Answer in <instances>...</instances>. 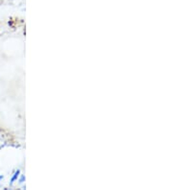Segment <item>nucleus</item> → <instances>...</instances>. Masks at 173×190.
<instances>
[{
    "label": "nucleus",
    "instance_id": "nucleus-1",
    "mask_svg": "<svg viewBox=\"0 0 173 190\" xmlns=\"http://www.w3.org/2000/svg\"><path fill=\"white\" fill-rule=\"evenodd\" d=\"M19 174H20V170L19 169H18L17 171H15V173L14 174V176L12 177V179H11V181H10V185L12 186L13 185V183L17 181L18 179H19Z\"/></svg>",
    "mask_w": 173,
    "mask_h": 190
},
{
    "label": "nucleus",
    "instance_id": "nucleus-2",
    "mask_svg": "<svg viewBox=\"0 0 173 190\" xmlns=\"http://www.w3.org/2000/svg\"><path fill=\"white\" fill-rule=\"evenodd\" d=\"M24 180H25V176L24 175H21V177H20V179H19V183H22L23 182H24Z\"/></svg>",
    "mask_w": 173,
    "mask_h": 190
},
{
    "label": "nucleus",
    "instance_id": "nucleus-3",
    "mask_svg": "<svg viewBox=\"0 0 173 190\" xmlns=\"http://www.w3.org/2000/svg\"><path fill=\"white\" fill-rule=\"evenodd\" d=\"M3 178H4L3 176H0V182H1V181L3 180Z\"/></svg>",
    "mask_w": 173,
    "mask_h": 190
}]
</instances>
